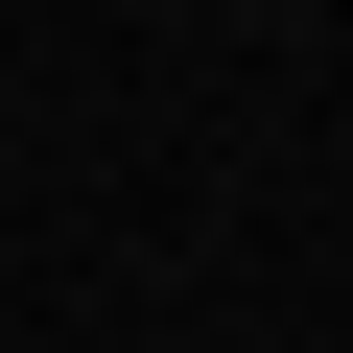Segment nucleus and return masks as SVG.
Listing matches in <instances>:
<instances>
[{
  "instance_id": "obj_1",
  "label": "nucleus",
  "mask_w": 353,
  "mask_h": 353,
  "mask_svg": "<svg viewBox=\"0 0 353 353\" xmlns=\"http://www.w3.org/2000/svg\"><path fill=\"white\" fill-rule=\"evenodd\" d=\"M283 24H306V0H283Z\"/></svg>"
}]
</instances>
